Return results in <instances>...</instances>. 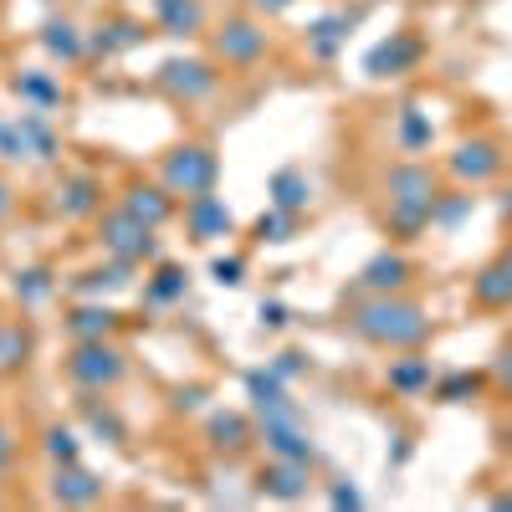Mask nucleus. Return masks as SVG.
I'll return each mask as SVG.
<instances>
[{"label": "nucleus", "mask_w": 512, "mask_h": 512, "mask_svg": "<svg viewBox=\"0 0 512 512\" xmlns=\"http://www.w3.org/2000/svg\"><path fill=\"white\" fill-rule=\"evenodd\" d=\"M349 323H354V333L364 338V344L390 349V354L425 349V344H431V333H436L431 313H425L415 297H405V292H369L364 303L349 313Z\"/></svg>", "instance_id": "f257e3e1"}, {"label": "nucleus", "mask_w": 512, "mask_h": 512, "mask_svg": "<svg viewBox=\"0 0 512 512\" xmlns=\"http://www.w3.org/2000/svg\"><path fill=\"white\" fill-rule=\"evenodd\" d=\"M159 180L175 190V200H195V195H210L221 180V159L210 144H180V149H169L164 164H159Z\"/></svg>", "instance_id": "f03ea898"}, {"label": "nucleus", "mask_w": 512, "mask_h": 512, "mask_svg": "<svg viewBox=\"0 0 512 512\" xmlns=\"http://www.w3.org/2000/svg\"><path fill=\"white\" fill-rule=\"evenodd\" d=\"M67 374L77 390H88V395H108L113 384L128 374V359L118 344H108V338H77L72 354H67Z\"/></svg>", "instance_id": "7ed1b4c3"}, {"label": "nucleus", "mask_w": 512, "mask_h": 512, "mask_svg": "<svg viewBox=\"0 0 512 512\" xmlns=\"http://www.w3.org/2000/svg\"><path fill=\"white\" fill-rule=\"evenodd\" d=\"M507 169V154H502V144L497 139H461L451 154H446V175L456 180V185H466V190H477V185H492L497 175Z\"/></svg>", "instance_id": "20e7f679"}, {"label": "nucleus", "mask_w": 512, "mask_h": 512, "mask_svg": "<svg viewBox=\"0 0 512 512\" xmlns=\"http://www.w3.org/2000/svg\"><path fill=\"white\" fill-rule=\"evenodd\" d=\"M98 241H103V251L113 256V262H128V267H139V262L154 256V226H144L139 216H128L123 205L103 216Z\"/></svg>", "instance_id": "39448f33"}, {"label": "nucleus", "mask_w": 512, "mask_h": 512, "mask_svg": "<svg viewBox=\"0 0 512 512\" xmlns=\"http://www.w3.org/2000/svg\"><path fill=\"white\" fill-rule=\"evenodd\" d=\"M154 82H159L169 98L200 103V98H210V93L221 88V72L210 67V62H200V57H169V62L154 72Z\"/></svg>", "instance_id": "423d86ee"}, {"label": "nucleus", "mask_w": 512, "mask_h": 512, "mask_svg": "<svg viewBox=\"0 0 512 512\" xmlns=\"http://www.w3.org/2000/svg\"><path fill=\"white\" fill-rule=\"evenodd\" d=\"M441 195V175L420 159H400L384 169V200L390 205H436Z\"/></svg>", "instance_id": "0eeeda50"}, {"label": "nucleus", "mask_w": 512, "mask_h": 512, "mask_svg": "<svg viewBox=\"0 0 512 512\" xmlns=\"http://www.w3.org/2000/svg\"><path fill=\"white\" fill-rule=\"evenodd\" d=\"M420 57H425V47H420L415 31H390V36H384L379 47L364 57V72H369V77H405V72L420 67Z\"/></svg>", "instance_id": "6e6552de"}, {"label": "nucleus", "mask_w": 512, "mask_h": 512, "mask_svg": "<svg viewBox=\"0 0 512 512\" xmlns=\"http://www.w3.org/2000/svg\"><path fill=\"white\" fill-rule=\"evenodd\" d=\"M256 441H267V451L282 456V461H303V466H313V456H318L297 415H262V425H256Z\"/></svg>", "instance_id": "1a4fd4ad"}, {"label": "nucleus", "mask_w": 512, "mask_h": 512, "mask_svg": "<svg viewBox=\"0 0 512 512\" xmlns=\"http://www.w3.org/2000/svg\"><path fill=\"white\" fill-rule=\"evenodd\" d=\"M210 47H216V57L231 62V67H251L256 57L267 52V31L256 21H226L216 36H210Z\"/></svg>", "instance_id": "9d476101"}, {"label": "nucleus", "mask_w": 512, "mask_h": 512, "mask_svg": "<svg viewBox=\"0 0 512 512\" xmlns=\"http://www.w3.org/2000/svg\"><path fill=\"white\" fill-rule=\"evenodd\" d=\"M185 226L195 241H226L236 231V216L221 195H195V200H185Z\"/></svg>", "instance_id": "9b49d317"}, {"label": "nucleus", "mask_w": 512, "mask_h": 512, "mask_svg": "<svg viewBox=\"0 0 512 512\" xmlns=\"http://www.w3.org/2000/svg\"><path fill=\"white\" fill-rule=\"evenodd\" d=\"M410 282H415V262L405 251H379V256H369L364 272H359L364 292H405Z\"/></svg>", "instance_id": "f8f14e48"}, {"label": "nucleus", "mask_w": 512, "mask_h": 512, "mask_svg": "<svg viewBox=\"0 0 512 512\" xmlns=\"http://www.w3.org/2000/svg\"><path fill=\"white\" fill-rule=\"evenodd\" d=\"M384 384H390V395H400V400L425 395V390L436 384L431 359H425L420 349H400V359H390V369H384Z\"/></svg>", "instance_id": "ddd939ff"}, {"label": "nucleus", "mask_w": 512, "mask_h": 512, "mask_svg": "<svg viewBox=\"0 0 512 512\" xmlns=\"http://www.w3.org/2000/svg\"><path fill=\"white\" fill-rule=\"evenodd\" d=\"M98 497H103V482L82 461H62L52 472V502H62V507H93Z\"/></svg>", "instance_id": "4468645a"}, {"label": "nucleus", "mask_w": 512, "mask_h": 512, "mask_svg": "<svg viewBox=\"0 0 512 512\" xmlns=\"http://www.w3.org/2000/svg\"><path fill=\"white\" fill-rule=\"evenodd\" d=\"M472 303L482 313H507L512 308V267L502 262V256H492L487 267H477L472 277Z\"/></svg>", "instance_id": "2eb2a0df"}, {"label": "nucleus", "mask_w": 512, "mask_h": 512, "mask_svg": "<svg viewBox=\"0 0 512 512\" xmlns=\"http://www.w3.org/2000/svg\"><path fill=\"white\" fill-rule=\"evenodd\" d=\"M123 210H128V216H139L144 226H154V231H159L169 216H175V190H169L164 180H159V185H128Z\"/></svg>", "instance_id": "dca6fc26"}, {"label": "nucleus", "mask_w": 512, "mask_h": 512, "mask_svg": "<svg viewBox=\"0 0 512 512\" xmlns=\"http://www.w3.org/2000/svg\"><path fill=\"white\" fill-rule=\"evenodd\" d=\"M57 205H62L67 221H88V216H98V210H103V185L93 175H72V180H62Z\"/></svg>", "instance_id": "f3484780"}, {"label": "nucleus", "mask_w": 512, "mask_h": 512, "mask_svg": "<svg viewBox=\"0 0 512 512\" xmlns=\"http://www.w3.org/2000/svg\"><path fill=\"white\" fill-rule=\"evenodd\" d=\"M246 395H251L256 415H297V405L287 400L277 369H251V374H246Z\"/></svg>", "instance_id": "a211bd4d"}, {"label": "nucleus", "mask_w": 512, "mask_h": 512, "mask_svg": "<svg viewBox=\"0 0 512 512\" xmlns=\"http://www.w3.org/2000/svg\"><path fill=\"white\" fill-rule=\"evenodd\" d=\"M262 492H267V497H282V502L308 497V466L272 456V466H262Z\"/></svg>", "instance_id": "6ab92c4d"}, {"label": "nucleus", "mask_w": 512, "mask_h": 512, "mask_svg": "<svg viewBox=\"0 0 512 512\" xmlns=\"http://www.w3.org/2000/svg\"><path fill=\"white\" fill-rule=\"evenodd\" d=\"M436 226V205H384V231L395 241H420Z\"/></svg>", "instance_id": "aec40b11"}, {"label": "nucleus", "mask_w": 512, "mask_h": 512, "mask_svg": "<svg viewBox=\"0 0 512 512\" xmlns=\"http://www.w3.org/2000/svg\"><path fill=\"white\" fill-rule=\"evenodd\" d=\"M205 436H210V446H216V451L236 456V451H246V446L256 441V425H251L246 415H210Z\"/></svg>", "instance_id": "412c9836"}, {"label": "nucleus", "mask_w": 512, "mask_h": 512, "mask_svg": "<svg viewBox=\"0 0 512 512\" xmlns=\"http://www.w3.org/2000/svg\"><path fill=\"white\" fill-rule=\"evenodd\" d=\"M492 384V374H477V369H456V374H446V379H436L431 390H436V400L441 405H472L482 390Z\"/></svg>", "instance_id": "4be33fe9"}, {"label": "nucleus", "mask_w": 512, "mask_h": 512, "mask_svg": "<svg viewBox=\"0 0 512 512\" xmlns=\"http://www.w3.org/2000/svg\"><path fill=\"white\" fill-rule=\"evenodd\" d=\"M154 16H159V31H169V36H195L205 21L200 0H154Z\"/></svg>", "instance_id": "5701e85b"}, {"label": "nucleus", "mask_w": 512, "mask_h": 512, "mask_svg": "<svg viewBox=\"0 0 512 512\" xmlns=\"http://www.w3.org/2000/svg\"><path fill=\"white\" fill-rule=\"evenodd\" d=\"M118 328V313L108 308V303H82V308H72V318H67V333L72 338H108Z\"/></svg>", "instance_id": "b1692460"}, {"label": "nucleus", "mask_w": 512, "mask_h": 512, "mask_svg": "<svg viewBox=\"0 0 512 512\" xmlns=\"http://www.w3.org/2000/svg\"><path fill=\"white\" fill-rule=\"evenodd\" d=\"M308 195H313V185H308L303 169H277V175H272V205L292 210V216H303Z\"/></svg>", "instance_id": "393cba45"}, {"label": "nucleus", "mask_w": 512, "mask_h": 512, "mask_svg": "<svg viewBox=\"0 0 512 512\" xmlns=\"http://www.w3.org/2000/svg\"><path fill=\"white\" fill-rule=\"evenodd\" d=\"M31 359V328L26 323H0V374H21Z\"/></svg>", "instance_id": "a878e982"}, {"label": "nucleus", "mask_w": 512, "mask_h": 512, "mask_svg": "<svg viewBox=\"0 0 512 512\" xmlns=\"http://www.w3.org/2000/svg\"><path fill=\"white\" fill-rule=\"evenodd\" d=\"M41 47H47L52 57H62V62H77L82 52H88V41H82V31L72 21H47L41 26Z\"/></svg>", "instance_id": "bb28decb"}, {"label": "nucleus", "mask_w": 512, "mask_h": 512, "mask_svg": "<svg viewBox=\"0 0 512 512\" xmlns=\"http://www.w3.org/2000/svg\"><path fill=\"white\" fill-rule=\"evenodd\" d=\"M359 16H323L313 31H308V41H313V57L318 62H328L338 47H344V36H349V26H354Z\"/></svg>", "instance_id": "cd10ccee"}, {"label": "nucleus", "mask_w": 512, "mask_h": 512, "mask_svg": "<svg viewBox=\"0 0 512 512\" xmlns=\"http://www.w3.org/2000/svg\"><path fill=\"white\" fill-rule=\"evenodd\" d=\"M431 139H436L431 118H425L415 103H405V108H400V149H405V154H420V149H431Z\"/></svg>", "instance_id": "c85d7f7f"}, {"label": "nucleus", "mask_w": 512, "mask_h": 512, "mask_svg": "<svg viewBox=\"0 0 512 512\" xmlns=\"http://www.w3.org/2000/svg\"><path fill=\"white\" fill-rule=\"evenodd\" d=\"M139 41H144V26L139 21H108L93 36V52H128V47H139Z\"/></svg>", "instance_id": "c756f323"}, {"label": "nucleus", "mask_w": 512, "mask_h": 512, "mask_svg": "<svg viewBox=\"0 0 512 512\" xmlns=\"http://www.w3.org/2000/svg\"><path fill=\"white\" fill-rule=\"evenodd\" d=\"M472 205H477V200H472V190H466V185H461V190H441V195H436V226H441V231H456L466 216H472Z\"/></svg>", "instance_id": "7c9ffc66"}, {"label": "nucleus", "mask_w": 512, "mask_h": 512, "mask_svg": "<svg viewBox=\"0 0 512 512\" xmlns=\"http://www.w3.org/2000/svg\"><path fill=\"white\" fill-rule=\"evenodd\" d=\"M16 93H21L26 103H36V113H47V108L62 98V88H57L47 72H21V77H16Z\"/></svg>", "instance_id": "2f4dec72"}, {"label": "nucleus", "mask_w": 512, "mask_h": 512, "mask_svg": "<svg viewBox=\"0 0 512 512\" xmlns=\"http://www.w3.org/2000/svg\"><path fill=\"white\" fill-rule=\"evenodd\" d=\"M128 282H134V267H128V262H108V267H93V272H82L77 277V287L82 292H113V287H128Z\"/></svg>", "instance_id": "473e14b6"}, {"label": "nucleus", "mask_w": 512, "mask_h": 512, "mask_svg": "<svg viewBox=\"0 0 512 512\" xmlns=\"http://www.w3.org/2000/svg\"><path fill=\"white\" fill-rule=\"evenodd\" d=\"M82 410H88V420H93V431H98V436H108L113 446H123V441H128V425H123L108 405H98V395L82 400Z\"/></svg>", "instance_id": "72a5a7b5"}, {"label": "nucleus", "mask_w": 512, "mask_h": 512, "mask_svg": "<svg viewBox=\"0 0 512 512\" xmlns=\"http://www.w3.org/2000/svg\"><path fill=\"white\" fill-rule=\"evenodd\" d=\"M52 272H41V267H31V272H16V297H21V303L26 308H36V303H47V297H52Z\"/></svg>", "instance_id": "f704fd0d"}, {"label": "nucleus", "mask_w": 512, "mask_h": 512, "mask_svg": "<svg viewBox=\"0 0 512 512\" xmlns=\"http://www.w3.org/2000/svg\"><path fill=\"white\" fill-rule=\"evenodd\" d=\"M251 231H256V241H292V231H297V216H292V210H282V205H272V210H267V216L256 221Z\"/></svg>", "instance_id": "c9c22d12"}, {"label": "nucleus", "mask_w": 512, "mask_h": 512, "mask_svg": "<svg viewBox=\"0 0 512 512\" xmlns=\"http://www.w3.org/2000/svg\"><path fill=\"white\" fill-rule=\"evenodd\" d=\"M21 134H26V154H36V159H52V154H57V139H52V128L41 123L36 113H31V118H21Z\"/></svg>", "instance_id": "e433bc0d"}, {"label": "nucleus", "mask_w": 512, "mask_h": 512, "mask_svg": "<svg viewBox=\"0 0 512 512\" xmlns=\"http://www.w3.org/2000/svg\"><path fill=\"white\" fill-rule=\"evenodd\" d=\"M180 292H185V272H180V267L164 262V267L149 277V297H154V303H175Z\"/></svg>", "instance_id": "4c0bfd02"}, {"label": "nucleus", "mask_w": 512, "mask_h": 512, "mask_svg": "<svg viewBox=\"0 0 512 512\" xmlns=\"http://www.w3.org/2000/svg\"><path fill=\"white\" fill-rule=\"evenodd\" d=\"M47 456L62 466V461H82V446H77V431H67V425H52L47 431Z\"/></svg>", "instance_id": "58836bf2"}, {"label": "nucleus", "mask_w": 512, "mask_h": 512, "mask_svg": "<svg viewBox=\"0 0 512 512\" xmlns=\"http://www.w3.org/2000/svg\"><path fill=\"white\" fill-rule=\"evenodd\" d=\"M210 277H216L221 287H241L246 282V262L241 256H216V262H210Z\"/></svg>", "instance_id": "ea45409f"}, {"label": "nucleus", "mask_w": 512, "mask_h": 512, "mask_svg": "<svg viewBox=\"0 0 512 512\" xmlns=\"http://www.w3.org/2000/svg\"><path fill=\"white\" fill-rule=\"evenodd\" d=\"M492 384H497V390L512 400V344L497 354V364H492Z\"/></svg>", "instance_id": "a19ab883"}, {"label": "nucleus", "mask_w": 512, "mask_h": 512, "mask_svg": "<svg viewBox=\"0 0 512 512\" xmlns=\"http://www.w3.org/2000/svg\"><path fill=\"white\" fill-rule=\"evenodd\" d=\"M328 502H333V507H364V497H359V487H344V482H338V487L328 492Z\"/></svg>", "instance_id": "79ce46f5"}, {"label": "nucleus", "mask_w": 512, "mask_h": 512, "mask_svg": "<svg viewBox=\"0 0 512 512\" xmlns=\"http://www.w3.org/2000/svg\"><path fill=\"white\" fill-rule=\"evenodd\" d=\"M303 364H308L303 354H297V349H287V354H277V364H272V369H277L282 379H292V374H297V369H303Z\"/></svg>", "instance_id": "37998d69"}, {"label": "nucleus", "mask_w": 512, "mask_h": 512, "mask_svg": "<svg viewBox=\"0 0 512 512\" xmlns=\"http://www.w3.org/2000/svg\"><path fill=\"white\" fill-rule=\"evenodd\" d=\"M16 461V436H11V425H0V466H11Z\"/></svg>", "instance_id": "c03bdc74"}, {"label": "nucleus", "mask_w": 512, "mask_h": 512, "mask_svg": "<svg viewBox=\"0 0 512 512\" xmlns=\"http://www.w3.org/2000/svg\"><path fill=\"white\" fill-rule=\"evenodd\" d=\"M251 6L262 11V16H282V11H292V6H297V0H251Z\"/></svg>", "instance_id": "a18cd8bd"}, {"label": "nucleus", "mask_w": 512, "mask_h": 512, "mask_svg": "<svg viewBox=\"0 0 512 512\" xmlns=\"http://www.w3.org/2000/svg\"><path fill=\"white\" fill-rule=\"evenodd\" d=\"M262 323H267V328H282V323H287V308H282V303H262Z\"/></svg>", "instance_id": "49530a36"}, {"label": "nucleus", "mask_w": 512, "mask_h": 512, "mask_svg": "<svg viewBox=\"0 0 512 512\" xmlns=\"http://www.w3.org/2000/svg\"><path fill=\"white\" fill-rule=\"evenodd\" d=\"M200 400H205V390H200V384H190V390H180V410H200Z\"/></svg>", "instance_id": "de8ad7c7"}, {"label": "nucleus", "mask_w": 512, "mask_h": 512, "mask_svg": "<svg viewBox=\"0 0 512 512\" xmlns=\"http://www.w3.org/2000/svg\"><path fill=\"white\" fill-rule=\"evenodd\" d=\"M11 210H16V190H11L6 180H0V221H6V216H11Z\"/></svg>", "instance_id": "09e8293b"}, {"label": "nucleus", "mask_w": 512, "mask_h": 512, "mask_svg": "<svg viewBox=\"0 0 512 512\" xmlns=\"http://www.w3.org/2000/svg\"><path fill=\"white\" fill-rule=\"evenodd\" d=\"M492 507H497V512H512V492H497V497H492Z\"/></svg>", "instance_id": "8fccbe9b"}, {"label": "nucleus", "mask_w": 512, "mask_h": 512, "mask_svg": "<svg viewBox=\"0 0 512 512\" xmlns=\"http://www.w3.org/2000/svg\"><path fill=\"white\" fill-rule=\"evenodd\" d=\"M497 256H502V262H507V267H512V241H507V246H502V251H497Z\"/></svg>", "instance_id": "3c124183"}, {"label": "nucleus", "mask_w": 512, "mask_h": 512, "mask_svg": "<svg viewBox=\"0 0 512 512\" xmlns=\"http://www.w3.org/2000/svg\"><path fill=\"white\" fill-rule=\"evenodd\" d=\"M502 216H512V190H507V200H502Z\"/></svg>", "instance_id": "603ef678"}]
</instances>
